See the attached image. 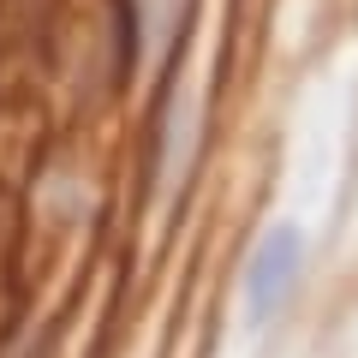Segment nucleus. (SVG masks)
<instances>
[{"mask_svg":"<svg viewBox=\"0 0 358 358\" xmlns=\"http://www.w3.org/2000/svg\"><path fill=\"white\" fill-rule=\"evenodd\" d=\"M305 257H310V239L293 227V221H275V227L251 245V257H245V281H239L251 329H268V322L287 317L299 281H305Z\"/></svg>","mask_w":358,"mask_h":358,"instance_id":"f257e3e1","label":"nucleus"}]
</instances>
